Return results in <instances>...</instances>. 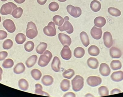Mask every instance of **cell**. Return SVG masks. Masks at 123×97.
<instances>
[{"mask_svg": "<svg viewBox=\"0 0 123 97\" xmlns=\"http://www.w3.org/2000/svg\"><path fill=\"white\" fill-rule=\"evenodd\" d=\"M84 78L80 75H76L71 80L72 89L76 92L80 91L84 87Z\"/></svg>", "mask_w": 123, "mask_h": 97, "instance_id": "obj_1", "label": "cell"}, {"mask_svg": "<svg viewBox=\"0 0 123 97\" xmlns=\"http://www.w3.org/2000/svg\"><path fill=\"white\" fill-rule=\"evenodd\" d=\"M53 57L52 53L49 50H46L40 56L38 64L41 67H45L49 64Z\"/></svg>", "mask_w": 123, "mask_h": 97, "instance_id": "obj_2", "label": "cell"}, {"mask_svg": "<svg viewBox=\"0 0 123 97\" xmlns=\"http://www.w3.org/2000/svg\"><path fill=\"white\" fill-rule=\"evenodd\" d=\"M38 35V31L35 24L32 21L28 23L26 29V36L30 39H34Z\"/></svg>", "mask_w": 123, "mask_h": 97, "instance_id": "obj_3", "label": "cell"}, {"mask_svg": "<svg viewBox=\"0 0 123 97\" xmlns=\"http://www.w3.org/2000/svg\"><path fill=\"white\" fill-rule=\"evenodd\" d=\"M17 5L12 2L4 4L2 6L0 13L2 15L12 14L13 10L17 8Z\"/></svg>", "mask_w": 123, "mask_h": 97, "instance_id": "obj_4", "label": "cell"}, {"mask_svg": "<svg viewBox=\"0 0 123 97\" xmlns=\"http://www.w3.org/2000/svg\"><path fill=\"white\" fill-rule=\"evenodd\" d=\"M43 32L45 35L49 36H54L56 35V30L54 22H50L47 26L43 28Z\"/></svg>", "mask_w": 123, "mask_h": 97, "instance_id": "obj_5", "label": "cell"}, {"mask_svg": "<svg viewBox=\"0 0 123 97\" xmlns=\"http://www.w3.org/2000/svg\"><path fill=\"white\" fill-rule=\"evenodd\" d=\"M67 10L69 14L74 18H79L82 14V10L78 7L69 5L67 6Z\"/></svg>", "mask_w": 123, "mask_h": 97, "instance_id": "obj_6", "label": "cell"}, {"mask_svg": "<svg viewBox=\"0 0 123 97\" xmlns=\"http://www.w3.org/2000/svg\"><path fill=\"white\" fill-rule=\"evenodd\" d=\"M86 82L88 85L91 87H95L101 84L102 79L98 76H91L87 78Z\"/></svg>", "mask_w": 123, "mask_h": 97, "instance_id": "obj_7", "label": "cell"}, {"mask_svg": "<svg viewBox=\"0 0 123 97\" xmlns=\"http://www.w3.org/2000/svg\"><path fill=\"white\" fill-rule=\"evenodd\" d=\"M3 26L9 33H13L16 30V26L14 22L10 19L4 21L3 22Z\"/></svg>", "mask_w": 123, "mask_h": 97, "instance_id": "obj_8", "label": "cell"}, {"mask_svg": "<svg viewBox=\"0 0 123 97\" xmlns=\"http://www.w3.org/2000/svg\"><path fill=\"white\" fill-rule=\"evenodd\" d=\"M58 29L61 32L65 31L68 34H72L74 31L73 26L68 20L65 21L63 25L59 27Z\"/></svg>", "mask_w": 123, "mask_h": 97, "instance_id": "obj_9", "label": "cell"}, {"mask_svg": "<svg viewBox=\"0 0 123 97\" xmlns=\"http://www.w3.org/2000/svg\"><path fill=\"white\" fill-rule=\"evenodd\" d=\"M104 44L107 48H110L113 44V40L111 34L109 32H104L103 36Z\"/></svg>", "mask_w": 123, "mask_h": 97, "instance_id": "obj_10", "label": "cell"}, {"mask_svg": "<svg viewBox=\"0 0 123 97\" xmlns=\"http://www.w3.org/2000/svg\"><path fill=\"white\" fill-rule=\"evenodd\" d=\"M58 38L61 43L63 46L67 45L70 46L71 43V39L70 36L64 33H59L58 35Z\"/></svg>", "mask_w": 123, "mask_h": 97, "instance_id": "obj_11", "label": "cell"}, {"mask_svg": "<svg viewBox=\"0 0 123 97\" xmlns=\"http://www.w3.org/2000/svg\"><path fill=\"white\" fill-rule=\"evenodd\" d=\"M62 58L65 60H69L72 56V52L69 46L65 45L63 46L61 52Z\"/></svg>", "mask_w": 123, "mask_h": 97, "instance_id": "obj_12", "label": "cell"}, {"mask_svg": "<svg viewBox=\"0 0 123 97\" xmlns=\"http://www.w3.org/2000/svg\"><path fill=\"white\" fill-rule=\"evenodd\" d=\"M90 34L93 38L96 40H100L102 36V31L101 28H98L94 26L91 29Z\"/></svg>", "mask_w": 123, "mask_h": 97, "instance_id": "obj_13", "label": "cell"}, {"mask_svg": "<svg viewBox=\"0 0 123 97\" xmlns=\"http://www.w3.org/2000/svg\"><path fill=\"white\" fill-rule=\"evenodd\" d=\"M100 73L102 76H108L111 73V69L109 66L105 63H101L99 69Z\"/></svg>", "mask_w": 123, "mask_h": 97, "instance_id": "obj_14", "label": "cell"}, {"mask_svg": "<svg viewBox=\"0 0 123 97\" xmlns=\"http://www.w3.org/2000/svg\"><path fill=\"white\" fill-rule=\"evenodd\" d=\"M61 65V61L59 58L57 56H55L51 64L52 69L55 72H59L60 70Z\"/></svg>", "mask_w": 123, "mask_h": 97, "instance_id": "obj_15", "label": "cell"}, {"mask_svg": "<svg viewBox=\"0 0 123 97\" xmlns=\"http://www.w3.org/2000/svg\"><path fill=\"white\" fill-rule=\"evenodd\" d=\"M111 79L115 82L121 81L123 80V71H119L113 72L111 75Z\"/></svg>", "mask_w": 123, "mask_h": 97, "instance_id": "obj_16", "label": "cell"}, {"mask_svg": "<svg viewBox=\"0 0 123 97\" xmlns=\"http://www.w3.org/2000/svg\"><path fill=\"white\" fill-rule=\"evenodd\" d=\"M110 54L112 58H119L121 57L122 53L119 48L113 47L110 50Z\"/></svg>", "mask_w": 123, "mask_h": 97, "instance_id": "obj_17", "label": "cell"}, {"mask_svg": "<svg viewBox=\"0 0 123 97\" xmlns=\"http://www.w3.org/2000/svg\"><path fill=\"white\" fill-rule=\"evenodd\" d=\"M87 64L90 68L96 69L99 66V62L97 59L94 57H90L87 61Z\"/></svg>", "mask_w": 123, "mask_h": 97, "instance_id": "obj_18", "label": "cell"}, {"mask_svg": "<svg viewBox=\"0 0 123 97\" xmlns=\"http://www.w3.org/2000/svg\"><path fill=\"white\" fill-rule=\"evenodd\" d=\"M80 39L82 43L85 47H88L90 44L89 37L87 33L85 32H81L80 35Z\"/></svg>", "mask_w": 123, "mask_h": 97, "instance_id": "obj_19", "label": "cell"}, {"mask_svg": "<svg viewBox=\"0 0 123 97\" xmlns=\"http://www.w3.org/2000/svg\"><path fill=\"white\" fill-rule=\"evenodd\" d=\"M94 25L98 28H102L105 25L106 20L102 16L96 17L94 20Z\"/></svg>", "mask_w": 123, "mask_h": 97, "instance_id": "obj_20", "label": "cell"}, {"mask_svg": "<svg viewBox=\"0 0 123 97\" xmlns=\"http://www.w3.org/2000/svg\"><path fill=\"white\" fill-rule=\"evenodd\" d=\"M42 84L46 86L51 85L54 82V79L50 75H45L42 77L41 80Z\"/></svg>", "mask_w": 123, "mask_h": 97, "instance_id": "obj_21", "label": "cell"}, {"mask_svg": "<svg viewBox=\"0 0 123 97\" xmlns=\"http://www.w3.org/2000/svg\"><path fill=\"white\" fill-rule=\"evenodd\" d=\"M37 56L36 55H33L28 58L26 61L25 64L28 68H30L33 66L37 62Z\"/></svg>", "mask_w": 123, "mask_h": 97, "instance_id": "obj_22", "label": "cell"}, {"mask_svg": "<svg viewBox=\"0 0 123 97\" xmlns=\"http://www.w3.org/2000/svg\"><path fill=\"white\" fill-rule=\"evenodd\" d=\"M25 70V67L23 63L17 64L13 69V71L16 74H20L24 73Z\"/></svg>", "mask_w": 123, "mask_h": 97, "instance_id": "obj_23", "label": "cell"}, {"mask_svg": "<svg viewBox=\"0 0 123 97\" xmlns=\"http://www.w3.org/2000/svg\"><path fill=\"white\" fill-rule=\"evenodd\" d=\"M90 7L93 12H97L101 9V4L98 0H93L91 3Z\"/></svg>", "mask_w": 123, "mask_h": 97, "instance_id": "obj_24", "label": "cell"}, {"mask_svg": "<svg viewBox=\"0 0 123 97\" xmlns=\"http://www.w3.org/2000/svg\"><path fill=\"white\" fill-rule=\"evenodd\" d=\"M88 51L89 55L93 56H97L100 53L99 48L95 45L91 46L88 48Z\"/></svg>", "mask_w": 123, "mask_h": 97, "instance_id": "obj_25", "label": "cell"}, {"mask_svg": "<svg viewBox=\"0 0 123 97\" xmlns=\"http://www.w3.org/2000/svg\"><path fill=\"white\" fill-rule=\"evenodd\" d=\"M70 87V83L68 80L64 79L60 83V88L63 91L65 92L68 91Z\"/></svg>", "mask_w": 123, "mask_h": 97, "instance_id": "obj_26", "label": "cell"}, {"mask_svg": "<svg viewBox=\"0 0 123 97\" xmlns=\"http://www.w3.org/2000/svg\"><path fill=\"white\" fill-rule=\"evenodd\" d=\"M85 54V50L82 47H77L74 50V56L77 58H81L84 56Z\"/></svg>", "mask_w": 123, "mask_h": 97, "instance_id": "obj_27", "label": "cell"}, {"mask_svg": "<svg viewBox=\"0 0 123 97\" xmlns=\"http://www.w3.org/2000/svg\"><path fill=\"white\" fill-rule=\"evenodd\" d=\"M18 86L20 89L23 91H26L29 88V84L26 80L21 79L18 80Z\"/></svg>", "mask_w": 123, "mask_h": 97, "instance_id": "obj_28", "label": "cell"}, {"mask_svg": "<svg viewBox=\"0 0 123 97\" xmlns=\"http://www.w3.org/2000/svg\"><path fill=\"white\" fill-rule=\"evenodd\" d=\"M35 93L36 94L46 96H49V94L44 92L43 91V87L39 83H36L35 85Z\"/></svg>", "mask_w": 123, "mask_h": 97, "instance_id": "obj_29", "label": "cell"}, {"mask_svg": "<svg viewBox=\"0 0 123 97\" xmlns=\"http://www.w3.org/2000/svg\"><path fill=\"white\" fill-rule=\"evenodd\" d=\"M47 46V44L45 42H41L36 47V52L37 54H42L46 50Z\"/></svg>", "mask_w": 123, "mask_h": 97, "instance_id": "obj_30", "label": "cell"}, {"mask_svg": "<svg viewBox=\"0 0 123 97\" xmlns=\"http://www.w3.org/2000/svg\"><path fill=\"white\" fill-rule=\"evenodd\" d=\"M26 36L22 33H18L16 35L15 41L18 44H22L25 42Z\"/></svg>", "mask_w": 123, "mask_h": 97, "instance_id": "obj_31", "label": "cell"}, {"mask_svg": "<svg viewBox=\"0 0 123 97\" xmlns=\"http://www.w3.org/2000/svg\"><path fill=\"white\" fill-rule=\"evenodd\" d=\"M31 74L33 78L36 80H39L42 76V74L41 71L37 69L32 70L31 71Z\"/></svg>", "mask_w": 123, "mask_h": 97, "instance_id": "obj_32", "label": "cell"}, {"mask_svg": "<svg viewBox=\"0 0 123 97\" xmlns=\"http://www.w3.org/2000/svg\"><path fill=\"white\" fill-rule=\"evenodd\" d=\"M53 20L55 24L59 26H61L63 25L65 21V20L62 17L59 15H55L53 17Z\"/></svg>", "mask_w": 123, "mask_h": 97, "instance_id": "obj_33", "label": "cell"}, {"mask_svg": "<svg viewBox=\"0 0 123 97\" xmlns=\"http://www.w3.org/2000/svg\"><path fill=\"white\" fill-rule=\"evenodd\" d=\"M110 67L113 70L121 69L122 67L121 62L119 60H114L111 62Z\"/></svg>", "mask_w": 123, "mask_h": 97, "instance_id": "obj_34", "label": "cell"}, {"mask_svg": "<svg viewBox=\"0 0 123 97\" xmlns=\"http://www.w3.org/2000/svg\"><path fill=\"white\" fill-rule=\"evenodd\" d=\"M23 10L21 7H17L13 10L12 15L14 18L16 19L20 18L23 14Z\"/></svg>", "mask_w": 123, "mask_h": 97, "instance_id": "obj_35", "label": "cell"}, {"mask_svg": "<svg viewBox=\"0 0 123 97\" xmlns=\"http://www.w3.org/2000/svg\"><path fill=\"white\" fill-rule=\"evenodd\" d=\"M75 74V72L74 70L73 69H69L66 70L63 72L62 74V76L63 77L66 79H71L72 78V77L74 76Z\"/></svg>", "mask_w": 123, "mask_h": 97, "instance_id": "obj_36", "label": "cell"}, {"mask_svg": "<svg viewBox=\"0 0 123 97\" xmlns=\"http://www.w3.org/2000/svg\"><path fill=\"white\" fill-rule=\"evenodd\" d=\"M108 12L110 14L115 17H118L121 15V11L116 8L114 7H110L108 10Z\"/></svg>", "mask_w": 123, "mask_h": 97, "instance_id": "obj_37", "label": "cell"}, {"mask_svg": "<svg viewBox=\"0 0 123 97\" xmlns=\"http://www.w3.org/2000/svg\"><path fill=\"white\" fill-rule=\"evenodd\" d=\"M98 93L100 96H104L109 95V91L108 88L105 86H101L98 88Z\"/></svg>", "mask_w": 123, "mask_h": 97, "instance_id": "obj_38", "label": "cell"}, {"mask_svg": "<svg viewBox=\"0 0 123 97\" xmlns=\"http://www.w3.org/2000/svg\"><path fill=\"white\" fill-rule=\"evenodd\" d=\"M14 64V62L10 58L6 59L2 64V66L6 69L10 68L13 67Z\"/></svg>", "mask_w": 123, "mask_h": 97, "instance_id": "obj_39", "label": "cell"}, {"mask_svg": "<svg viewBox=\"0 0 123 97\" xmlns=\"http://www.w3.org/2000/svg\"><path fill=\"white\" fill-rule=\"evenodd\" d=\"M34 48V43L32 41H28L24 45L25 49L28 52H30L33 51Z\"/></svg>", "mask_w": 123, "mask_h": 97, "instance_id": "obj_40", "label": "cell"}, {"mask_svg": "<svg viewBox=\"0 0 123 97\" xmlns=\"http://www.w3.org/2000/svg\"><path fill=\"white\" fill-rule=\"evenodd\" d=\"M12 46L13 42L10 39L5 40L3 43V48L5 49H9L12 47Z\"/></svg>", "mask_w": 123, "mask_h": 97, "instance_id": "obj_41", "label": "cell"}, {"mask_svg": "<svg viewBox=\"0 0 123 97\" xmlns=\"http://www.w3.org/2000/svg\"><path fill=\"white\" fill-rule=\"evenodd\" d=\"M49 10L51 12H56L59 10V5L57 3L55 2H53L50 3L49 5Z\"/></svg>", "mask_w": 123, "mask_h": 97, "instance_id": "obj_42", "label": "cell"}, {"mask_svg": "<svg viewBox=\"0 0 123 97\" xmlns=\"http://www.w3.org/2000/svg\"><path fill=\"white\" fill-rule=\"evenodd\" d=\"M8 55V53L6 51L0 52V61L4 60Z\"/></svg>", "mask_w": 123, "mask_h": 97, "instance_id": "obj_43", "label": "cell"}, {"mask_svg": "<svg viewBox=\"0 0 123 97\" xmlns=\"http://www.w3.org/2000/svg\"><path fill=\"white\" fill-rule=\"evenodd\" d=\"M8 34L6 32L2 30H0V40H3L6 38Z\"/></svg>", "mask_w": 123, "mask_h": 97, "instance_id": "obj_44", "label": "cell"}, {"mask_svg": "<svg viewBox=\"0 0 123 97\" xmlns=\"http://www.w3.org/2000/svg\"><path fill=\"white\" fill-rule=\"evenodd\" d=\"M121 91L120 90L116 88V89H114L113 90L111 91L110 95H114V94H116L120 93H121Z\"/></svg>", "mask_w": 123, "mask_h": 97, "instance_id": "obj_45", "label": "cell"}, {"mask_svg": "<svg viewBox=\"0 0 123 97\" xmlns=\"http://www.w3.org/2000/svg\"><path fill=\"white\" fill-rule=\"evenodd\" d=\"M63 97H75L76 95L73 92H68V93H66L65 95H64Z\"/></svg>", "mask_w": 123, "mask_h": 97, "instance_id": "obj_46", "label": "cell"}, {"mask_svg": "<svg viewBox=\"0 0 123 97\" xmlns=\"http://www.w3.org/2000/svg\"><path fill=\"white\" fill-rule=\"evenodd\" d=\"M37 2L39 4L41 5H43L46 4L47 0H37Z\"/></svg>", "mask_w": 123, "mask_h": 97, "instance_id": "obj_47", "label": "cell"}, {"mask_svg": "<svg viewBox=\"0 0 123 97\" xmlns=\"http://www.w3.org/2000/svg\"><path fill=\"white\" fill-rule=\"evenodd\" d=\"M26 0H14V2L18 4H22Z\"/></svg>", "mask_w": 123, "mask_h": 97, "instance_id": "obj_48", "label": "cell"}, {"mask_svg": "<svg viewBox=\"0 0 123 97\" xmlns=\"http://www.w3.org/2000/svg\"><path fill=\"white\" fill-rule=\"evenodd\" d=\"M3 73V70L1 67H0V81L2 79V74Z\"/></svg>", "mask_w": 123, "mask_h": 97, "instance_id": "obj_49", "label": "cell"}, {"mask_svg": "<svg viewBox=\"0 0 123 97\" xmlns=\"http://www.w3.org/2000/svg\"><path fill=\"white\" fill-rule=\"evenodd\" d=\"M58 1L61 2H66L67 0H58Z\"/></svg>", "mask_w": 123, "mask_h": 97, "instance_id": "obj_50", "label": "cell"}, {"mask_svg": "<svg viewBox=\"0 0 123 97\" xmlns=\"http://www.w3.org/2000/svg\"><path fill=\"white\" fill-rule=\"evenodd\" d=\"M2 2H6V1H7L8 0H0Z\"/></svg>", "mask_w": 123, "mask_h": 97, "instance_id": "obj_51", "label": "cell"}, {"mask_svg": "<svg viewBox=\"0 0 123 97\" xmlns=\"http://www.w3.org/2000/svg\"><path fill=\"white\" fill-rule=\"evenodd\" d=\"M1 17H0V22H1Z\"/></svg>", "mask_w": 123, "mask_h": 97, "instance_id": "obj_52", "label": "cell"}, {"mask_svg": "<svg viewBox=\"0 0 123 97\" xmlns=\"http://www.w3.org/2000/svg\"></svg>", "mask_w": 123, "mask_h": 97, "instance_id": "obj_53", "label": "cell"}, {"mask_svg": "<svg viewBox=\"0 0 123 97\" xmlns=\"http://www.w3.org/2000/svg\"></svg>", "mask_w": 123, "mask_h": 97, "instance_id": "obj_54", "label": "cell"}]
</instances>
